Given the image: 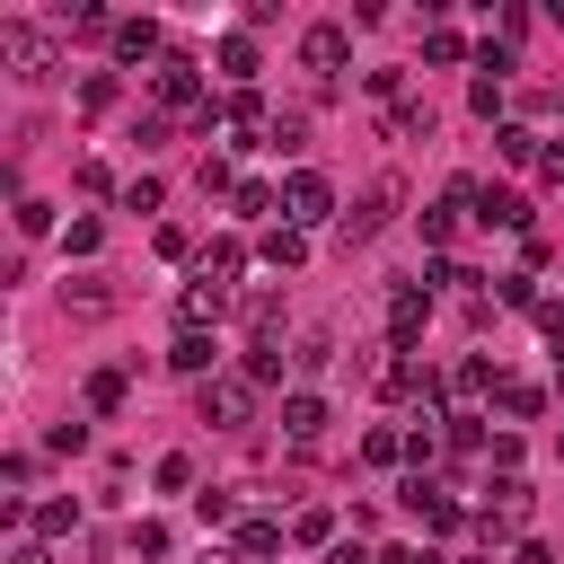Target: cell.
Returning <instances> with one entry per match:
<instances>
[{
    "label": "cell",
    "instance_id": "1",
    "mask_svg": "<svg viewBox=\"0 0 564 564\" xmlns=\"http://www.w3.org/2000/svg\"><path fill=\"white\" fill-rule=\"evenodd\" d=\"M194 414H203V423H220V432L256 423V379H247V370H220V379H203V388H194Z\"/></svg>",
    "mask_w": 564,
    "mask_h": 564
},
{
    "label": "cell",
    "instance_id": "2",
    "mask_svg": "<svg viewBox=\"0 0 564 564\" xmlns=\"http://www.w3.org/2000/svg\"><path fill=\"white\" fill-rule=\"evenodd\" d=\"M282 220H291V229H317V220H344V212H335V185H326L317 167H291V176H282Z\"/></svg>",
    "mask_w": 564,
    "mask_h": 564
},
{
    "label": "cell",
    "instance_id": "3",
    "mask_svg": "<svg viewBox=\"0 0 564 564\" xmlns=\"http://www.w3.org/2000/svg\"><path fill=\"white\" fill-rule=\"evenodd\" d=\"M0 62H9L18 79H44L62 53H53V35H44V26H26V18H0Z\"/></svg>",
    "mask_w": 564,
    "mask_h": 564
},
{
    "label": "cell",
    "instance_id": "4",
    "mask_svg": "<svg viewBox=\"0 0 564 564\" xmlns=\"http://www.w3.org/2000/svg\"><path fill=\"white\" fill-rule=\"evenodd\" d=\"M150 97H159V115H167V106H185V115H203V106H212V97H203V70H194L185 53H167V62L150 70Z\"/></svg>",
    "mask_w": 564,
    "mask_h": 564
},
{
    "label": "cell",
    "instance_id": "5",
    "mask_svg": "<svg viewBox=\"0 0 564 564\" xmlns=\"http://www.w3.org/2000/svg\"><path fill=\"white\" fill-rule=\"evenodd\" d=\"M423 326H432V291H423V282H397V291H388V344L414 352Z\"/></svg>",
    "mask_w": 564,
    "mask_h": 564
},
{
    "label": "cell",
    "instance_id": "6",
    "mask_svg": "<svg viewBox=\"0 0 564 564\" xmlns=\"http://www.w3.org/2000/svg\"><path fill=\"white\" fill-rule=\"evenodd\" d=\"M520 520H529V485H520V476H502V485H494V502L476 511V538L494 546V538H511Z\"/></svg>",
    "mask_w": 564,
    "mask_h": 564
},
{
    "label": "cell",
    "instance_id": "7",
    "mask_svg": "<svg viewBox=\"0 0 564 564\" xmlns=\"http://www.w3.org/2000/svg\"><path fill=\"white\" fill-rule=\"evenodd\" d=\"M388 212H397V185L379 176V185H370V194H361V203H352V212L335 220V229H344V247H361V238H379V229H388Z\"/></svg>",
    "mask_w": 564,
    "mask_h": 564
},
{
    "label": "cell",
    "instance_id": "8",
    "mask_svg": "<svg viewBox=\"0 0 564 564\" xmlns=\"http://www.w3.org/2000/svg\"><path fill=\"white\" fill-rule=\"evenodd\" d=\"M167 370H185V379L203 388V379H220V344H212L203 326H176V344H167Z\"/></svg>",
    "mask_w": 564,
    "mask_h": 564
},
{
    "label": "cell",
    "instance_id": "9",
    "mask_svg": "<svg viewBox=\"0 0 564 564\" xmlns=\"http://www.w3.org/2000/svg\"><path fill=\"white\" fill-rule=\"evenodd\" d=\"M397 502H405V511H414V520H423L432 538H449V529H458V502H449V485H432V476H414V485H405Z\"/></svg>",
    "mask_w": 564,
    "mask_h": 564
},
{
    "label": "cell",
    "instance_id": "10",
    "mask_svg": "<svg viewBox=\"0 0 564 564\" xmlns=\"http://www.w3.org/2000/svg\"><path fill=\"white\" fill-rule=\"evenodd\" d=\"M300 62H308V70H344V62H352V35H344V26H326V18H317V26H308V35H300Z\"/></svg>",
    "mask_w": 564,
    "mask_h": 564
},
{
    "label": "cell",
    "instance_id": "11",
    "mask_svg": "<svg viewBox=\"0 0 564 564\" xmlns=\"http://www.w3.org/2000/svg\"><path fill=\"white\" fill-rule=\"evenodd\" d=\"M62 308H70V317H115V282H106V273H70V282H62Z\"/></svg>",
    "mask_w": 564,
    "mask_h": 564
},
{
    "label": "cell",
    "instance_id": "12",
    "mask_svg": "<svg viewBox=\"0 0 564 564\" xmlns=\"http://www.w3.org/2000/svg\"><path fill=\"white\" fill-rule=\"evenodd\" d=\"M326 423H335V414H326L317 388H291V397H282V432H291V441H317Z\"/></svg>",
    "mask_w": 564,
    "mask_h": 564
},
{
    "label": "cell",
    "instance_id": "13",
    "mask_svg": "<svg viewBox=\"0 0 564 564\" xmlns=\"http://www.w3.org/2000/svg\"><path fill=\"white\" fill-rule=\"evenodd\" d=\"M476 220H485V229H529V203H520L511 185H476Z\"/></svg>",
    "mask_w": 564,
    "mask_h": 564
},
{
    "label": "cell",
    "instance_id": "14",
    "mask_svg": "<svg viewBox=\"0 0 564 564\" xmlns=\"http://www.w3.org/2000/svg\"><path fill=\"white\" fill-rule=\"evenodd\" d=\"M264 264H273V273H300V264H308V229L273 220V229H264Z\"/></svg>",
    "mask_w": 564,
    "mask_h": 564
},
{
    "label": "cell",
    "instance_id": "15",
    "mask_svg": "<svg viewBox=\"0 0 564 564\" xmlns=\"http://www.w3.org/2000/svg\"><path fill=\"white\" fill-rule=\"evenodd\" d=\"M238 264H247V247H238V238H212V247H203V264H194V282L229 291V282H238Z\"/></svg>",
    "mask_w": 564,
    "mask_h": 564
},
{
    "label": "cell",
    "instance_id": "16",
    "mask_svg": "<svg viewBox=\"0 0 564 564\" xmlns=\"http://www.w3.org/2000/svg\"><path fill=\"white\" fill-rule=\"evenodd\" d=\"M150 53H159V26H150V18H115V62H150ZM159 62H167V53H159Z\"/></svg>",
    "mask_w": 564,
    "mask_h": 564
},
{
    "label": "cell",
    "instance_id": "17",
    "mask_svg": "<svg viewBox=\"0 0 564 564\" xmlns=\"http://www.w3.org/2000/svg\"><path fill=\"white\" fill-rule=\"evenodd\" d=\"M238 555H247V564L282 555V520H264V511H256V520H238Z\"/></svg>",
    "mask_w": 564,
    "mask_h": 564
},
{
    "label": "cell",
    "instance_id": "18",
    "mask_svg": "<svg viewBox=\"0 0 564 564\" xmlns=\"http://www.w3.org/2000/svg\"><path fill=\"white\" fill-rule=\"evenodd\" d=\"M494 405H502L511 423H529V414L546 405V388H538V379H502V388H494Z\"/></svg>",
    "mask_w": 564,
    "mask_h": 564
},
{
    "label": "cell",
    "instance_id": "19",
    "mask_svg": "<svg viewBox=\"0 0 564 564\" xmlns=\"http://www.w3.org/2000/svg\"><path fill=\"white\" fill-rule=\"evenodd\" d=\"M220 115H229L238 132H273V115H264V97H256V88H238V97H220Z\"/></svg>",
    "mask_w": 564,
    "mask_h": 564
},
{
    "label": "cell",
    "instance_id": "20",
    "mask_svg": "<svg viewBox=\"0 0 564 564\" xmlns=\"http://www.w3.org/2000/svg\"><path fill=\"white\" fill-rule=\"evenodd\" d=\"M229 203H238V220H264V212H282V185H264V176H247V185H238Z\"/></svg>",
    "mask_w": 564,
    "mask_h": 564
},
{
    "label": "cell",
    "instance_id": "21",
    "mask_svg": "<svg viewBox=\"0 0 564 564\" xmlns=\"http://www.w3.org/2000/svg\"><path fill=\"white\" fill-rule=\"evenodd\" d=\"M220 308H229V291H212V282H185V300H176L185 326H203V317H220Z\"/></svg>",
    "mask_w": 564,
    "mask_h": 564
},
{
    "label": "cell",
    "instance_id": "22",
    "mask_svg": "<svg viewBox=\"0 0 564 564\" xmlns=\"http://www.w3.org/2000/svg\"><path fill=\"white\" fill-rule=\"evenodd\" d=\"M494 150H502V159H511V167H529V159H538V150H546V141H538V132H529V123H502V132H494Z\"/></svg>",
    "mask_w": 564,
    "mask_h": 564
},
{
    "label": "cell",
    "instance_id": "23",
    "mask_svg": "<svg viewBox=\"0 0 564 564\" xmlns=\"http://www.w3.org/2000/svg\"><path fill=\"white\" fill-rule=\"evenodd\" d=\"M194 511H203V529H229V520H238V494H229V485H203Z\"/></svg>",
    "mask_w": 564,
    "mask_h": 564
},
{
    "label": "cell",
    "instance_id": "24",
    "mask_svg": "<svg viewBox=\"0 0 564 564\" xmlns=\"http://www.w3.org/2000/svg\"><path fill=\"white\" fill-rule=\"evenodd\" d=\"M220 70L247 88V70H256V35H220Z\"/></svg>",
    "mask_w": 564,
    "mask_h": 564
},
{
    "label": "cell",
    "instance_id": "25",
    "mask_svg": "<svg viewBox=\"0 0 564 564\" xmlns=\"http://www.w3.org/2000/svg\"><path fill=\"white\" fill-rule=\"evenodd\" d=\"M388 132H397V141H414V132L432 141V106H414V97H397V115H388Z\"/></svg>",
    "mask_w": 564,
    "mask_h": 564
},
{
    "label": "cell",
    "instance_id": "26",
    "mask_svg": "<svg viewBox=\"0 0 564 564\" xmlns=\"http://www.w3.org/2000/svg\"><path fill=\"white\" fill-rule=\"evenodd\" d=\"M264 150H282V159H300V150H308V123H300V115H273V132H264Z\"/></svg>",
    "mask_w": 564,
    "mask_h": 564
},
{
    "label": "cell",
    "instance_id": "27",
    "mask_svg": "<svg viewBox=\"0 0 564 564\" xmlns=\"http://www.w3.org/2000/svg\"><path fill=\"white\" fill-rule=\"evenodd\" d=\"M291 361H300V370H326V361H335V335H326V326H308V335L291 344Z\"/></svg>",
    "mask_w": 564,
    "mask_h": 564
},
{
    "label": "cell",
    "instance_id": "28",
    "mask_svg": "<svg viewBox=\"0 0 564 564\" xmlns=\"http://www.w3.org/2000/svg\"><path fill=\"white\" fill-rule=\"evenodd\" d=\"M247 379H256V388H264V379H282V344H273V335H256V344H247Z\"/></svg>",
    "mask_w": 564,
    "mask_h": 564
},
{
    "label": "cell",
    "instance_id": "29",
    "mask_svg": "<svg viewBox=\"0 0 564 564\" xmlns=\"http://www.w3.org/2000/svg\"><path fill=\"white\" fill-rule=\"evenodd\" d=\"M123 405V370H88V414H115Z\"/></svg>",
    "mask_w": 564,
    "mask_h": 564
},
{
    "label": "cell",
    "instance_id": "30",
    "mask_svg": "<svg viewBox=\"0 0 564 564\" xmlns=\"http://www.w3.org/2000/svg\"><path fill=\"white\" fill-rule=\"evenodd\" d=\"M361 458H370V467H397V458H405V432H388V423L361 432Z\"/></svg>",
    "mask_w": 564,
    "mask_h": 564
},
{
    "label": "cell",
    "instance_id": "31",
    "mask_svg": "<svg viewBox=\"0 0 564 564\" xmlns=\"http://www.w3.org/2000/svg\"><path fill=\"white\" fill-rule=\"evenodd\" d=\"M35 529H44V538H70V529H79V502H62V494L35 502Z\"/></svg>",
    "mask_w": 564,
    "mask_h": 564
},
{
    "label": "cell",
    "instance_id": "32",
    "mask_svg": "<svg viewBox=\"0 0 564 564\" xmlns=\"http://www.w3.org/2000/svg\"><path fill=\"white\" fill-rule=\"evenodd\" d=\"M291 538H300V546H326V538H335V511H326V502H308V511L291 520Z\"/></svg>",
    "mask_w": 564,
    "mask_h": 564
},
{
    "label": "cell",
    "instance_id": "33",
    "mask_svg": "<svg viewBox=\"0 0 564 564\" xmlns=\"http://www.w3.org/2000/svg\"><path fill=\"white\" fill-rule=\"evenodd\" d=\"M467 106L494 123V115H502V79H494V70H476V79H467Z\"/></svg>",
    "mask_w": 564,
    "mask_h": 564
},
{
    "label": "cell",
    "instance_id": "34",
    "mask_svg": "<svg viewBox=\"0 0 564 564\" xmlns=\"http://www.w3.org/2000/svg\"><path fill=\"white\" fill-rule=\"evenodd\" d=\"M70 35H106V44H115V18H106L97 0H79V9H70Z\"/></svg>",
    "mask_w": 564,
    "mask_h": 564
},
{
    "label": "cell",
    "instance_id": "35",
    "mask_svg": "<svg viewBox=\"0 0 564 564\" xmlns=\"http://www.w3.org/2000/svg\"><path fill=\"white\" fill-rule=\"evenodd\" d=\"M97 238H106V229H97V220H88V212H79V220H70V229H62V256H97Z\"/></svg>",
    "mask_w": 564,
    "mask_h": 564
},
{
    "label": "cell",
    "instance_id": "36",
    "mask_svg": "<svg viewBox=\"0 0 564 564\" xmlns=\"http://www.w3.org/2000/svg\"><path fill=\"white\" fill-rule=\"evenodd\" d=\"M185 485H194V458L167 449V458H159V494H185Z\"/></svg>",
    "mask_w": 564,
    "mask_h": 564
},
{
    "label": "cell",
    "instance_id": "37",
    "mask_svg": "<svg viewBox=\"0 0 564 564\" xmlns=\"http://www.w3.org/2000/svg\"><path fill=\"white\" fill-rule=\"evenodd\" d=\"M150 247H159V256H167V264H185V256H194V238H185V229H176V220H159V238H150Z\"/></svg>",
    "mask_w": 564,
    "mask_h": 564
},
{
    "label": "cell",
    "instance_id": "38",
    "mask_svg": "<svg viewBox=\"0 0 564 564\" xmlns=\"http://www.w3.org/2000/svg\"><path fill=\"white\" fill-rule=\"evenodd\" d=\"M132 555H150V564H159V555H167V529H159V520H132Z\"/></svg>",
    "mask_w": 564,
    "mask_h": 564
},
{
    "label": "cell",
    "instance_id": "39",
    "mask_svg": "<svg viewBox=\"0 0 564 564\" xmlns=\"http://www.w3.org/2000/svg\"><path fill=\"white\" fill-rule=\"evenodd\" d=\"M458 53H467V44H458L449 26H432V35H423V62H458Z\"/></svg>",
    "mask_w": 564,
    "mask_h": 564
},
{
    "label": "cell",
    "instance_id": "40",
    "mask_svg": "<svg viewBox=\"0 0 564 564\" xmlns=\"http://www.w3.org/2000/svg\"><path fill=\"white\" fill-rule=\"evenodd\" d=\"M123 212H159V176H132L123 185Z\"/></svg>",
    "mask_w": 564,
    "mask_h": 564
},
{
    "label": "cell",
    "instance_id": "41",
    "mask_svg": "<svg viewBox=\"0 0 564 564\" xmlns=\"http://www.w3.org/2000/svg\"><path fill=\"white\" fill-rule=\"evenodd\" d=\"M449 229H458V203H432V212H423V238H432V247H441V238H449Z\"/></svg>",
    "mask_w": 564,
    "mask_h": 564
},
{
    "label": "cell",
    "instance_id": "42",
    "mask_svg": "<svg viewBox=\"0 0 564 564\" xmlns=\"http://www.w3.org/2000/svg\"><path fill=\"white\" fill-rule=\"evenodd\" d=\"M44 441H53V449H62V458H79V449H88V423H53V432H44Z\"/></svg>",
    "mask_w": 564,
    "mask_h": 564
},
{
    "label": "cell",
    "instance_id": "43",
    "mask_svg": "<svg viewBox=\"0 0 564 564\" xmlns=\"http://www.w3.org/2000/svg\"><path fill=\"white\" fill-rule=\"evenodd\" d=\"M326 564H379V555H370L361 538H335V546H326Z\"/></svg>",
    "mask_w": 564,
    "mask_h": 564
},
{
    "label": "cell",
    "instance_id": "44",
    "mask_svg": "<svg viewBox=\"0 0 564 564\" xmlns=\"http://www.w3.org/2000/svg\"><path fill=\"white\" fill-rule=\"evenodd\" d=\"M538 326H546V344H564V300H538Z\"/></svg>",
    "mask_w": 564,
    "mask_h": 564
},
{
    "label": "cell",
    "instance_id": "45",
    "mask_svg": "<svg viewBox=\"0 0 564 564\" xmlns=\"http://www.w3.org/2000/svg\"><path fill=\"white\" fill-rule=\"evenodd\" d=\"M538 167H546V185H564V141H546V150H538Z\"/></svg>",
    "mask_w": 564,
    "mask_h": 564
},
{
    "label": "cell",
    "instance_id": "46",
    "mask_svg": "<svg viewBox=\"0 0 564 564\" xmlns=\"http://www.w3.org/2000/svg\"><path fill=\"white\" fill-rule=\"evenodd\" d=\"M511 564H555V555H546V546H538V538H529V546H520V555H511Z\"/></svg>",
    "mask_w": 564,
    "mask_h": 564
},
{
    "label": "cell",
    "instance_id": "47",
    "mask_svg": "<svg viewBox=\"0 0 564 564\" xmlns=\"http://www.w3.org/2000/svg\"><path fill=\"white\" fill-rule=\"evenodd\" d=\"M9 564H53V555H44V546H18V555H9Z\"/></svg>",
    "mask_w": 564,
    "mask_h": 564
},
{
    "label": "cell",
    "instance_id": "48",
    "mask_svg": "<svg viewBox=\"0 0 564 564\" xmlns=\"http://www.w3.org/2000/svg\"><path fill=\"white\" fill-rule=\"evenodd\" d=\"M555 458H564V432H555Z\"/></svg>",
    "mask_w": 564,
    "mask_h": 564
}]
</instances>
